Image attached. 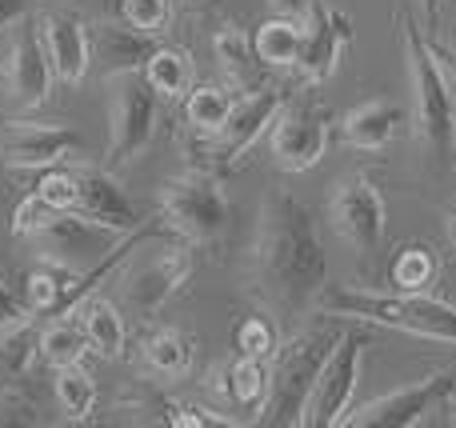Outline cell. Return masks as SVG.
<instances>
[{
    "label": "cell",
    "instance_id": "obj_1",
    "mask_svg": "<svg viewBox=\"0 0 456 428\" xmlns=\"http://www.w3.org/2000/svg\"><path fill=\"white\" fill-rule=\"evenodd\" d=\"M324 285H329V261L313 213L292 192L273 189L260 205L256 240H252V288L281 320H297L316 309Z\"/></svg>",
    "mask_w": 456,
    "mask_h": 428
},
{
    "label": "cell",
    "instance_id": "obj_2",
    "mask_svg": "<svg viewBox=\"0 0 456 428\" xmlns=\"http://www.w3.org/2000/svg\"><path fill=\"white\" fill-rule=\"evenodd\" d=\"M324 317H353L364 325L396 328L425 341L456 344V304L428 293H364V288H329L321 293Z\"/></svg>",
    "mask_w": 456,
    "mask_h": 428
},
{
    "label": "cell",
    "instance_id": "obj_3",
    "mask_svg": "<svg viewBox=\"0 0 456 428\" xmlns=\"http://www.w3.org/2000/svg\"><path fill=\"white\" fill-rule=\"evenodd\" d=\"M340 333L345 328H337V325H316V328L297 333L292 341L276 344L273 373H268V397L256 416L260 424H273V428L300 424V413H305V400L316 384V373L329 360Z\"/></svg>",
    "mask_w": 456,
    "mask_h": 428
},
{
    "label": "cell",
    "instance_id": "obj_4",
    "mask_svg": "<svg viewBox=\"0 0 456 428\" xmlns=\"http://www.w3.org/2000/svg\"><path fill=\"white\" fill-rule=\"evenodd\" d=\"M401 40H404V69H409V88H412V120L433 157H441L456 136V109L449 93V72L436 61L433 40L409 20H401Z\"/></svg>",
    "mask_w": 456,
    "mask_h": 428
},
{
    "label": "cell",
    "instance_id": "obj_5",
    "mask_svg": "<svg viewBox=\"0 0 456 428\" xmlns=\"http://www.w3.org/2000/svg\"><path fill=\"white\" fill-rule=\"evenodd\" d=\"M228 197L213 173H181L160 192V221L189 245H213L228 229Z\"/></svg>",
    "mask_w": 456,
    "mask_h": 428
},
{
    "label": "cell",
    "instance_id": "obj_6",
    "mask_svg": "<svg viewBox=\"0 0 456 428\" xmlns=\"http://www.w3.org/2000/svg\"><path fill=\"white\" fill-rule=\"evenodd\" d=\"M112 88L109 104V165L104 168H125L136 160L157 136V88L144 80V72H120V77L104 80Z\"/></svg>",
    "mask_w": 456,
    "mask_h": 428
},
{
    "label": "cell",
    "instance_id": "obj_7",
    "mask_svg": "<svg viewBox=\"0 0 456 428\" xmlns=\"http://www.w3.org/2000/svg\"><path fill=\"white\" fill-rule=\"evenodd\" d=\"M364 344L369 336L361 328H345L332 344L329 360L321 365L316 373V384L305 400V413H300V424L305 428H329L340 424L348 413V400L356 392V381H361V357H364Z\"/></svg>",
    "mask_w": 456,
    "mask_h": 428
},
{
    "label": "cell",
    "instance_id": "obj_8",
    "mask_svg": "<svg viewBox=\"0 0 456 428\" xmlns=\"http://www.w3.org/2000/svg\"><path fill=\"white\" fill-rule=\"evenodd\" d=\"M32 248L45 264L64 272H88L93 264H101L109 253H117V232L104 224L88 221L80 213H56L45 229L32 232Z\"/></svg>",
    "mask_w": 456,
    "mask_h": 428
},
{
    "label": "cell",
    "instance_id": "obj_9",
    "mask_svg": "<svg viewBox=\"0 0 456 428\" xmlns=\"http://www.w3.org/2000/svg\"><path fill=\"white\" fill-rule=\"evenodd\" d=\"M329 221L332 232L356 253H372L385 237V197L372 173L340 176L329 197Z\"/></svg>",
    "mask_w": 456,
    "mask_h": 428
},
{
    "label": "cell",
    "instance_id": "obj_10",
    "mask_svg": "<svg viewBox=\"0 0 456 428\" xmlns=\"http://www.w3.org/2000/svg\"><path fill=\"white\" fill-rule=\"evenodd\" d=\"M329 149V117L313 96L284 101L273 120V160L284 173H308Z\"/></svg>",
    "mask_w": 456,
    "mask_h": 428
},
{
    "label": "cell",
    "instance_id": "obj_11",
    "mask_svg": "<svg viewBox=\"0 0 456 428\" xmlns=\"http://www.w3.org/2000/svg\"><path fill=\"white\" fill-rule=\"evenodd\" d=\"M192 277V248L189 245H168L165 253L149 256L144 264L125 272L120 280V296L136 317H157L168 301L184 288V280Z\"/></svg>",
    "mask_w": 456,
    "mask_h": 428
},
{
    "label": "cell",
    "instance_id": "obj_12",
    "mask_svg": "<svg viewBox=\"0 0 456 428\" xmlns=\"http://www.w3.org/2000/svg\"><path fill=\"white\" fill-rule=\"evenodd\" d=\"M53 80L56 72L45 56V44H40L37 16H24V20L12 24V40H8L4 52V88L12 96V104L40 109L53 96Z\"/></svg>",
    "mask_w": 456,
    "mask_h": 428
},
{
    "label": "cell",
    "instance_id": "obj_13",
    "mask_svg": "<svg viewBox=\"0 0 456 428\" xmlns=\"http://www.w3.org/2000/svg\"><path fill=\"white\" fill-rule=\"evenodd\" d=\"M452 384L456 381L449 373H433L417 384H401V389L369 400V405H361L356 413H345L340 424H353V428H409V424H420L425 413H433L436 400L449 397Z\"/></svg>",
    "mask_w": 456,
    "mask_h": 428
},
{
    "label": "cell",
    "instance_id": "obj_14",
    "mask_svg": "<svg viewBox=\"0 0 456 428\" xmlns=\"http://www.w3.org/2000/svg\"><path fill=\"white\" fill-rule=\"evenodd\" d=\"M80 152V136L64 125H40V120H8L0 125V157L12 168H53Z\"/></svg>",
    "mask_w": 456,
    "mask_h": 428
},
{
    "label": "cell",
    "instance_id": "obj_15",
    "mask_svg": "<svg viewBox=\"0 0 456 428\" xmlns=\"http://www.w3.org/2000/svg\"><path fill=\"white\" fill-rule=\"evenodd\" d=\"M284 101H289V96H284L281 88H268V85L244 93L240 101L232 104L228 120L221 125V133L208 136V152H213V160L232 165L240 152H248L252 141H256L265 128H273V120H276V112H281Z\"/></svg>",
    "mask_w": 456,
    "mask_h": 428
},
{
    "label": "cell",
    "instance_id": "obj_16",
    "mask_svg": "<svg viewBox=\"0 0 456 428\" xmlns=\"http://www.w3.org/2000/svg\"><path fill=\"white\" fill-rule=\"evenodd\" d=\"M77 205L72 213L88 216V221L104 224L120 237V232H136L141 224V213H136L133 197L120 189L117 173L112 168H101V165H77Z\"/></svg>",
    "mask_w": 456,
    "mask_h": 428
},
{
    "label": "cell",
    "instance_id": "obj_17",
    "mask_svg": "<svg viewBox=\"0 0 456 428\" xmlns=\"http://www.w3.org/2000/svg\"><path fill=\"white\" fill-rule=\"evenodd\" d=\"M348 44H353V16L332 4H316L313 20L305 24V48H300V61H297L300 77L308 85L329 80L340 69V61H345Z\"/></svg>",
    "mask_w": 456,
    "mask_h": 428
},
{
    "label": "cell",
    "instance_id": "obj_18",
    "mask_svg": "<svg viewBox=\"0 0 456 428\" xmlns=\"http://www.w3.org/2000/svg\"><path fill=\"white\" fill-rule=\"evenodd\" d=\"M37 28L56 80L61 85H80L88 77V64H93V36H88L85 20L72 12H40Z\"/></svg>",
    "mask_w": 456,
    "mask_h": 428
},
{
    "label": "cell",
    "instance_id": "obj_19",
    "mask_svg": "<svg viewBox=\"0 0 456 428\" xmlns=\"http://www.w3.org/2000/svg\"><path fill=\"white\" fill-rule=\"evenodd\" d=\"M88 36H93V32H88ZM149 40L152 36L128 28L125 20L104 24V28L93 36V61L104 64V80L120 77V72H141L144 61H149V52H152Z\"/></svg>",
    "mask_w": 456,
    "mask_h": 428
},
{
    "label": "cell",
    "instance_id": "obj_20",
    "mask_svg": "<svg viewBox=\"0 0 456 428\" xmlns=\"http://www.w3.org/2000/svg\"><path fill=\"white\" fill-rule=\"evenodd\" d=\"M401 125H404L401 104H393V101H364V104H356V109L345 117L340 136H345V144H353V149L377 152V149H385V144L393 141Z\"/></svg>",
    "mask_w": 456,
    "mask_h": 428
},
{
    "label": "cell",
    "instance_id": "obj_21",
    "mask_svg": "<svg viewBox=\"0 0 456 428\" xmlns=\"http://www.w3.org/2000/svg\"><path fill=\"white\" fill-rule=\"evenodd\" d=\"M252 48H256L265 69H292L305 48V20L297 12H276L256 24L252 32Z\"/></svg>",
    "mask_w": 456,
    "mask_h": 428
},
{
    "label": "cell",
    "instance_id": "obj_22",
    "mask_svg": "<svg viewBox=\"0 0 456 428\" xmlns=\"http://www.w3.org/2000/svg\"><path fill=\"white\" fill-rule=\"evenodd\" d=\"M77 320L88 336V352H96V357H104V360L125 357L128 333H125V320H120V312H117L112 301H104V296H88V301L80 304Z\"/></svg>",
    "mask_w": 456,
    "mask_h": 428
},
{
    "label": "cell",
    "instance_id": "obj_23",
    "mask_svg": "<svg viewBox=\"0 0 456 428\" xmlns=\"http://www.w3.org/2000/svg\"><path fill=\"white\" fill-rule=\"evenodd\" d=\"M213 52H216V64H221V72L228 77V85L244 88V93L260 88V69H265V64H260L256 48H252V40L244 36L240 28L224 24V28L213 36Z\"/></svg>",
    "mask_w": 456,
    "mask_h": 428
},
{
    "label": "cell",
    "instance_id": "obj_24",
    "mask_svg": "<svg viewBox=\"0 0 456 428\" xmlns=\"http://www.w3.org/2000/svg\"><path fill=\"white\" fill-rule=\"evenodd\" d=\"M221 392H224L228 405L240 408V413H260V408H265V397H268L265 360L240 357V352H236V360L224 365V373H221Z\"/></svg>",
    "mask_w": 456,
    "mask_h": 428
},
{
    "label": "cell",
    "instance_id": "obj_25",
    "mask_svg": "<svg viewBox=\"0 0 456 428\" xmlns=\"http://www.w3.org/2000/svg\"><path fill=\"white\" fill-rule=\"evenodd\" d=\"M141 72L157 88V96H168V101H184L192 88V56L184 48H152Z\"/></svg>",
    "mask_w": 456,
    "mask_h": 428
},
{
    "label": "cell",
    "instance_id": "obj_26",
    "mask_svg": "<svg viewBox=\"0 0 456 428\" xmlns=\"http://www.w3.org/2000/svg\"><path fill=\"white\" fill-rule=\"evenodd\" d=\"M436 272H441V264H436L433 248L420 245V240H409V245L396 248L393 264H388V285L396 293H428L436 285Z\"/></svg>",
    "mask_w": 456,
    "mask_h": 428
},
{
    "label": "cell",
    "instance_id": "obj_27",
    "mask_svg": "<svg viewBox=\"0 0 456 428\" xmlns=\"http://www.w3.org/2000/svg\"><path fill=\"white\" fill-rule=\"evenodd\" d=\"M144 365L165 381H181L192 368V341L181 328H157L144 336Z\"/></svg>",
    "mask_w": 456,
    "mask_h": 428
},
{
    "label": "cell",
    "instance_id": "obj_28",
    "mask_svg": "<svg viewBox=\"0 0 456 428\" xmlns=\"http://www.w3.org/2000/svg\"><path fill=\"white\" fill-rule=\"evenodd\" d=\"M37 352L48 360L53 368H64V365H80L88 352V336L80 328V320H69V317H56L40 328L37 336Z\"/></svg>",
    "mask_w": 456,
    "mask_h": 428
},
{
    "label": "cell",
    "instance_id": "obj_29",
    "mask_svg": "<svg viewBox=\"0 0 456 428\" xmlns=\"http://www.w3.org/2000/svg\"><path fill=\"white\" fill-rule=\"evenodd\" d=\"M232 104L236 101L224 85H197V88H189V96H184V120H189L200 136H213V133H221V125L228 120Z\"/></svg>",
    "mask_w": 456,
    "mask_h": 428
},
{
    "label": "cell",
    "instance_id": "obj_30",
    "mask_svg": "<svg viewBox=\"0 0 456 428\" xmlns=\"http://www.w3.org/2000/svg\"><path fill=\"white\" fill-rule=\"evenodd\" d=\"M53 392H56V408H61L69 421H85V416L96 408V381L85 365L56 368Z\"/></svg>",
    "mask_w": 456,
    "mask_h": 428
},
{
    "label": "cell",
    "instance_id": "obj_31",
    "mask_svg": "<svg viewBox=\"0 0 456 428\" xmlns=\"http://www.w3.org/2000/svg\"><path fill=\"white\" fill-rule=\"evenodd\" d=\"M69 277L72 272L53 269V264L28 272V277H24V309L28 312H56L61 309V296H69Z\"/></svg>",
    "mask_w": 456,
    "mask_h": 428
},
{
    "label": "cell",
    "instance_id": "obj_32",
    "mask_svg": "<svg viewBox=\"0 0 456 428\" xmlns=\"http://www.w3.org/2000/svg\"><path fill=\"white\" fill-rule=\"evenodd\" d=\"M232 341H236V352H240V357L265 360V357H273L276 352L281 333H276V320H268V317H244L240 325H236Z\"/></svg>",
    "mask_w": 456,
    "mask_h": 428
},
{
    "label": "cell",
    "instance_id": "obj_33",
    "mask_svg": "<svg viewBox=\"0 0 456 428\" xmlns=\"http://www.w3.org/2000/svg\"><path fill=\"white\" fill-rule=\"evenodd\" d=\"M120 20L144 36H160L173 20V0H120Z\"/></svg>",
    "mask_w": 456,
    "mask_h": 428
},
{
    "label": "cell",
    "instance_id": "obj_34",
    "mask_svg": "<svg viewBox=\"0 0 456 428\" xmlns=\"http://www.w3.org/2000/svg\"><path fill=\"white\" fill-rule=\"evenodd\" d=\"M37 197H45L48 205L61 208V213H72V205H77V173H72V168H64V165L40 168Z\"/></svg>",
    "mask_w": 456,
    "mask_h": 428
},
{
    "label": "cell",
    "instance_id": "obj_35",
    "mask_svg": "<svg viewBox=\"0 0 456 428\" xmlns=\"http://www.w3.org/2000/svg\"><path fill=\"white\" fill-rule=\"evenodd\" d=\"M56 213H61V208H53L45 197H37V192H32V197H24L20 205H16V213H12V232H16V237H32V232L45 229V224L53 221Z\"/></svg>",
    "mask_w": 456,
    "mask_h": 428
},
{
    "label": "cell",
    "instance_id": "obj_36",
    "mask_svg": "<svg viewBox=\"0 0 456 428\" xmlns=\"http://www.w3.org/2000/svg\"><path fill=\"white\" fill-rule=\"evenodd\" d=\"M165 421L176 424V428H224V424H236L232 416H221V413H208V408H197V405H165Z\"/></svg>",
    "mask_w": 456,
    "mask_h": 428
},
{
    "label": "cell",
    "instance_id": "obj_37",
    "mask_svg": "<svg viewBox=\"0 0 456 428\" xmlns=\"http://www.w3.org/2000/svg\"><path fill=\"white\" fill-rule=\"evenodd\" d=\"M24 360H28V333L12 328V333H0V373L4 376H16L24 373Z\"/></svg>",
    "mask_w": 456,
    "mask_h": 428
},
{
    "label": "cell",
    "instance_id": "obj_38",
    "mask_svg": "<svg viewBox=\"0 0 456 428\" xmlns=\"http://www.w3.org/2000/svg\"><path fill=\"white\" fill-rule=\"evenodd\" d=\"M28 317H32V312L24 309V301H16L12 288L0 280V333H12V328L28 325Z\"/></svg>",
    "mask_w": 456,
    "mask_h": 428
},
{
    "label": "cell",
    "instance_id": "obj_39",
    "mask_svg": "<svg viewBox=\"0 0 456 428\" xmlns=\"http://www.w3.org/2000/svg\"><path fill=\"white\" fill-rule=\"evenodd\" d=\"M24 16H32L28 0H0V28H12V24L24 20Z\"/></svg>",
    "mask_w": 456,
    "mask_h": 428
},
{
    "label": "cell",
    "instance_id": "obj_40",
    "mask_svg": "<svg viewBox=\"0 0 456 428\" xmlns=\"http://www.w3.org/2000/svg\"><path fill=\"white\" fill-rule=\"evenodd\" d=\"M433 52H436V61L444 64V72H449V80L456 85V48H452V44H433Z\"/></svg>",
    "mask_w": 456,
    "mask_h": 428
},
{
    "label": "cell",
    "instance_id": "obj_41",
    "mask_svg": "<svg viewBox=\"0 0 456 428\" xmlns=\"http://www.w3.org/2000/svg\"><path fill=\"white\" fill-rule=\"evenodd\" d=\"M420 12H425V28L441 24V0H420Z\"/></svg>",
    "mask_w": 456,
    "mask_h": 428
},
{
    "label": "cell",
    "instance_id": "obj_42",
    "mask_svg": "<svg viewBox=\"0 0 456 428\" xmlns=\"http://www.w3.org/2000/svg\"><path fill=\"white\" fill-rule=\"evenodd\" d=\"M273 8H276V12H305V0H273Z\"/></svg>",
    "mask_w": 456,
    "mask_h": 428
},
{
    "label": "cell",
    "instance_id": "obj_43",
    "mask_svg": "<svg viewBox=\"0 0 456 428\" xmlns=\"http://www.w3.org/2000/svg\"><path fill=\"white\" fill-rule=\"evenodd\" d=\"M449 424H456V384H452V392H449Z\"/></svg>",
    "mask_w": 456,
    "mask_h": 428
},
{
    "label": "cell",
    "instance_id": "obj_44",
    "mask_svg": "<svg viewBox=\"0 0 456 428\" xmlns=\"http://www.w3.org/2000/svg\"><path fill=\"white\" fill-rule=\"evenodd\" d=\"M181 4H189V8H200V4H208V0H181Z\"/></svg>",
    "mask_w": 456,
    "mask_h": 428
},
{
    "label": "cell",
    "instance_id": "obj_45",
    "mask_svg": "<svg viewBox=\"0 0 456 428\" xmlns=\"http://www.w3.org/2000/svg\"><path fill=\"white\" fill-rule=\"evenodd\" d=\"M452 245H456V213H452Z\"/></svg>",
    "mask_w": 456,
    "mask_h": 428
}]
</instances>
